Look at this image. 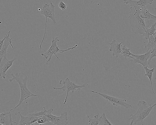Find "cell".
I'll return each instance as SVG.
<instances>
[{"instance_id":"ffe728a7","label":"cell","mask_w":156,"mask_h":125,"mask_svg":"<svg viewBox=\"0 0 156 125\" xmlns=\"http://www.w3.org/2000/svg\"><path fill=\"white\" fill-rule=\"evenodd\" d=\"M121 48L122 52L121 54L122 55L121 57H124L126 59L127 57L132 58V53L130 51V48H127L125 45H121Z\"/></svg>"},{"instance_id":"e0dca14e","label":"cell","mask_w":156,"mask_h":125,"mask_svg":"<svg viewBox=\"0 0 156 125\" xmlns=\"http://www.w3.org/2000/svg\"><path fill=\"white\" fill-rule=\"evenodd\" d=\"M19 114L20 116V120L18 123L16 124V125H35L30 123L29 118L27 116H24L22 115L20 112L15 113V115Z\"/></svg>"},{"instance_id":"83f0119b","label":"cell","mask_w":156,"mask_h":125,"mask_svg":"<svg viewBox=\"0 0 156 125\" xmlns=\"http://www.w3.org/2000/svg\"><path fill=\"white\" fill-rule=\"evenodd\" d=\"M153 38L156 40V31L152 35Z\"/></svg>"},{"instance_id":"44dd1931","label":"cell","mask_w":156,"mask_h":125,"mask_svg":"<svg viewBox=\"0 0 156 125\" xmlns=\"http://www.w3.org/2000/svg\"><path fill=\"white\" fill-rule=\"evenodd\" d=\"M148 39V42L145 46V48H147V51L150 49L156 48V40L153 38L152 36H150Z\"/></svg>"},{"instance_id":"d4e9b609","label":"cell","mask_w":156,"mask_h":125,"mask_svg":"<svg viewBox=\"0 0 156 125\" xmlns=\"http://www.w3.org/2000/svg\"><path fill=\"white\" fill-rule=\"evenodd\" d=\"M38 124H42L45 123L46 122H49L47 117L45 116H44L38 118L37 120Z\"/></svg>"},{"instance_id":"4fadbf2b","label":"cell","mask_w":156,"mask_h":125,"mask_svg":"<svg viewBox=\"0 0 156 125\" xmlns=\"http://www.w3.org/2000/svg\"><path fill=\"white\" fill-rule=\"evenodd\" d=\"M12 110L11 109L8 112H5L0 114V123L4 125H13V123H17L12 120L11 112Z\"/></svg>"},{"instance_id":"ba28073f","label":"cell","mask_w":156,"mask_h":125,"mask_svg":"<svg viewBox=\"0 0 156 125\" xmlns=\"http://www.w3.org/2000/svg\"><path fill=\"white\" fill-rule=\"evenodd\" d=\"M58 38V37H56L54 38H53L51 41V44L48 50L45 53L41 54V55L44 57V59H47L48 58L46 63V65H47L48 63L50 62L52 56L53 55H54L57 58L60 60L59 58L56 55L57 53H61V50L59 48V47L57 45V43L59 41Z\"/></svg>"},{"instance_id":"4316f807","label":"cell","mask_w":156,"mask_h":125,"mask_svg":"<svg viewBox=\"0 0 156 125\" xmlns=\"http://www.w3.org/2000/svg\"><path fill=\"white\" fill-rule=\"evenodd\" d=\"M9 33V32H8L6 34L5 36L4 37V38L2 40H0V50H1L2 48V46L3 45V43L4 41L5 40V38H6L7 36L8 35V34Z\"/></svg>"},{"instance_id":"7c38bea8","label":"cell","mask_w":156,"mask_h":125,"mask_svg":"<svg viewBox=\"0 0 156 125\" xmlns=\"http://www.w3.org/2000/svg\"><path fill=\"white\" fill-rule=\"evenodd\" d=\"M122 42L123 41H122L119 43L114 38H113L112 42L108 43V44L110 45L109 51L112 52V55L115 56L116 58H118L120 54L122 52L121 46Z\"/></svg>"},{"instance_id":"603a6c76","label":"cell","mask_w":156,"mask_h":125,"mask_svg":"<svg viewBox=\"0 0 156 125\" xmlns=\"http://www.w3.org/2000/svg\"><path fill=\"white\" fill-rule=\"evenodd\" d=\"M99 120L100 125H113L107 119L106 115L104 112L103 113L99 118Z\"/></svg>"},{"instance_id":"5b68a950","label":"cell","mask_w":156,"mask_h":125,"mask_svg":"<svg viewBox=\"0 0 156 125\" xmlns=\"http://www.w3.org/2000/svg\"><path fill=\"white\" fill-rule=\"evenodd\" d=\"M90 91L98 94L104 98L109 104L113 105L116 106H120L127 109L132 108L130 104L126 102L127 101L125 98L122 99L94 91L90 90Z\"/></svg>"},{"instance_id":"2e32d148","label":"cell","mask_w":156,"mask_h":125,"mask_svg":"<svg viewBox=\"0 0 156 125\" xmlns=\"http://www.w3.org/2000/svg\"><path fill=\"white\" fill-rule=\"evenodd\" d=\"M44 116V111H42L39 112L36 111L34 112L29 114L27 116L29 118L30 123L34 124L37 122L38 118Z\"/></svg>"},{"instance_id":"52a82bcc","label":"cell","mask_w":156,"mask_h":125,"mask_svg":"<svg viewBox=\"0 0 156 125\" xmlns=\"http://www.w3.org/2000/svg\"><path fill=\"white\" fill-rule=\"evenodd\" d=\"M63 85L61 88H56L52 87L54 89H58L62 90L63 91H66V98L65 99L63 104H65L66 102L68 97L69 93L71 91L72 93H73L74 91L77 90L79 92L80 90L82 88L85 86V84H83L82 85H77L74 83L70 81L68 78H66L64 81H63Z\"/></svg>"},{"instance_id":"7402d4cb","label":"cell","mask_w":156,"mask_h":125,"mask_svg":"<svg viewBox=\"0 0 156 125\" xmlns=\"http://www.w3.org/2000/svg\"><path fill=\"white\" fill-rule=\"evenodd\" d=\"M90 116L87 115V117L88 119V122L89 125H98L100 123L99 118L98 114L95 115L94 116V118H91L90 117Z\"/></svg>"},{"instance_id":"9a60e30c","label":"cell","mask_w":156,"mask_h":125,"mask_svg":"<svg viewBox=\"0 0 156 125\" xmlns=\"http://www.w3.org/2000/svg\"><path fill=\"white\" fill-rule=\"evenodd\" d=\"M140 16L144 20H154L156 21V16L151 14L146 9V6H144L142 8Z\"/></svg>"},{"instance_id":"277c9868","label":"cell","mask_w":156,"mask_h":125,"mask_svg":"<svg viewBox=\"0 0 156 125\" xmlns=\"http://www.w3.org/2000/svg\"><path fill=\"white\" fill-rule=\"evenodd\" d=\"M55 6L51 2H50V4L45 3L42 7L41 11L40 12L41 14L44 15L45 18V28L44 34L43 39L39 47L40 48V51L42 44L44 39L46 32L47 24L48 22L47 18H48L50 19L53 22V25L56 23L55 21Z\"/></svg>"},{"instance_id":"484cf974","label":"cell","mask_w":156,"mask_h":125,"mask_svg":"<svg viewBox=\"0 0 156 125\" xmlns=\"http://www.w3.org/2000/svg\"><path fill=\"white\" fill-rule=\"evenodd\" d=\"M59 7L62 10H64L67 8V5L61 1L58 4Z\"/></svg>"},{"instance_id":"8fae6325","label":"cell","mask_w":156,"mask_h":125,"mask_svg":"<svg viewBox=\"0 0 156 125\" xmlns=\"http://www.w3.org/2000/svg\"><path fill=\"white\" fill-rule=\"evenodd\" d=\"M11 30L9 31V33L7 36L6 38L4 41L2 48L0 50V61L4 58L6 57L7 53L8 52L7 51V48L10 45L12 48H13V47L12 44V41L14 40H12V38H9V35Z\"/></svg>"},{"instance_id":"3957f363","label":"cell","mask_w":156,"mask_h":125,"mask_svg":"<svg viewBox=\"0 0 156 125\" xmlns=\"http://www.w3.org/2000/svg\"><path fill=\"white\" fill-rule=\"evenodd\" d=\"M129 9V15L128 18L132 30L136 34H143L147 28L144 19L140 16V12L136 10L133 6H131Z\"/></svg>"},{"instance_id":"6da1fadb","label":"cell","mask_w":156,"mask_h":125,"mask_svg":"<svg viewBox=\"0 0 156 125\" xmlns=\"http://www.w3.org/2000/svg\"><path fill=\"white\" fill-rule=\"evenodd\" d=\"M10 75L12 78L9 79L11 83L13 81L15 80L19 84L20 89V98L19 103L14 108L15 109L21 105L23 102L28 98L38 96L37 95L34 94L30 92L27 86V77L24 73L21 72L16 73L15 74L11 73Z\"/></svg>"},{"instance_id":"f1b7e54d","label":"cell","mask_w":156,"mask_h":125,"mask_svg":"<svg viewBox=\"0 0 156 125\" xmlns=\"http://www.w3.org/2000/svg\"><path fill=\"white\" fill-rule=\"evenodd\" d=\"M0 125H4L0 123Z\"/></svg>"},{"instance_id":"cb8c5ba5","label":"cell","mask_w":156,"mask_h":125,"mask_svg":"<svg viewBox=\"0 0 156 125\" xmlns=\"http://www.w3.org/2000/svg\"><path fill=\"white\" fill-rule=\"evenodd\" d=\"M150 54L148 59L149 62L150 63L151 59L154 57H156V48L149 49Z\"/></svg>"},{"instance_id":"8992f818","label":"cell","mask_w":156,"mask_h":125,"mask_svg":"<svg viewBox=\"0 0 156 125\" xmlns=\"http://www.w3.org/2000/svg\"><path fill=\"white\" fill-rule=\"evenodd\" d=\"M53 111L52 108L47 110L45 116L49 122L56 125H67L68 123V113L66 112L61 113L60 116H57L51 114Z\"/></svg>"},{"instance_id":"ac0fdd59","label":"cell","mask_w":156,"mask_h":125,"mask_svg":"<svg viewBox=\"0 0 156 125\" xmlns=\"http://www.w3.org/2000/svg\"><path fill=\"white\" fill-rule=\"evenodd\" d=\"M156 25L155 22L149 28H147L145 33L143 34L145 38L148 39L150 36H152L156 31L155 27Z\"/></svg>"},{"instance_id":"30bf717a","label":"cell","mask_w":156,"mask_h":125,"mask_svg":"<svg viewBox=\"0 0 156 125\" xmlns=\"http://www.w3.org/2000/svg\"><path fill=\"white\" fill-rule=\"evenodd\" d=\"M16 59L11 60H9L6 57L4 58L0 61V79L1 80L2 79H5V78L6 72L12 66L13 62Z\"/></svg>"},{"instance_id":"5bb4252c","label":"cell","mask_w":156,"mask_h":125,"mask_svg":"<svg viewBox=\"0 0 156 125\" xmlns=\"http://www.w3.org/2000/svg\"><path fill=\"white\" fill-rule=\"evenodd\" d=\"M153 0H140L133 1L132 0H123L124 3L129 4L131 6L135 7L136 6H144L148 4L151 5L153 2Z\"/></svg>"},{"instance_id":"9c48e42d","label":"cell","mask_w":156,"mask_h":125,"mask_svg":"<svg viewBox=\"0 0 156 125\" xmlns=\"http://www.w3.org/2000/svg\"><path fill=\"white\" fill-rule=\"evenodd\" d=\"M150 50L147 51L144 54L141 55H136L132 54V59L130 60L133 64L138 63L141 65L143 67L148 66L149 65L148 59L150 54Z\"/></svg>"},{"instance_id":"7a4b0ae2","label":"cell","mask_w":156,"mask_h":125,"mask_svg":"<svg viewBox=\"0 0 156 125\" xmlns=\"http://www.w3.org/2000/svg\"><path fill=\"white\" fill-rule=\"evenodd\" d=\"M138 109L136 113L134 114L129 115L130 118L128 119L131 121L129 125H136L138 122H141L143 125L144 120L148 116L154 106L156 105V103L152 105H148L144 101L140 100L138 101L137 105Z\"/></svg>"},{"instance_id":"f546056e","label":"cell","mask_w":156,"mask_h":125,"mask_svg":"<svg viewBox=\"0 0 156 125\" xmlns=\"http://www.w3.org/2000/svg\"><path fill=\"white\" fill-rule=\"evenodd\" d=\"M39 125H41V124H40Z\"/></svg>"},{"instance_id":"d6986e66","label":"cell","mask_w":156,"mask_h":125,"mask_svg":"<svg viewBox=\"0 0 156 125\" xmlns=\"http://www.w3.org/2000/svg\"><path fill=\"white\" fill-rule=\"evenodd\" d=\"M144 68L146 73L145 75L146 76H147L149 78L151 83V86L153 93L154 95L155 93L153 88L152 80L153 74L154 72V68H153L151 69H150L148 68L147 66L144 67Z\"/></svg>"}]
</instances>
